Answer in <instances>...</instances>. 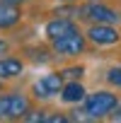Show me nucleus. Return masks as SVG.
<instances>
[{"mask_svg":"<svg viewBox=\"0 0 121 123\" xmlns=\"http://www.w3.org/2000/svg\"><path fill=\"white\" fill-rule=\"evenodd\" d=\"M85 36L92 43V48L99 51L121 46V27L116 24H85Z\"/></svg>","mask_w":121,"mask_h":123,"instance_id":"nucleus-7","label":"nucleus"},{"mask_svg":"<svg viewBox=\"0 0 121 123\" xmlns=\"http://www.w3.org/2000/svg\"><path fill=\"white\" fill-rule=\"evenodd\" d=\"M27 19H29V10L0 0V34H15V31H20L27 24Z\"/></svg>","mask_w":121,"mask_h":123,"instance_id":"nucleus-9","label":"nucleus"},{"mask_svg":"<svg viewBox=\"0 0 121 123\" xmlns=\"http://www.w3.org/2000/svg\"><path fill=\"white\" fill-rule=\"evenodd\" d=\"M12 51H17V39L10 34H0V55L12 53Z\"/></svg>","mask_w":121,"mask_h":123,"instance_id":"nucleus-14","label":"nucleus"},{"mask_svg":"<svg viewBox=\"0 0 121 123\" xmlns=\"http://www.w3.org/2000/svg\"><path fill=\"white\" fill-rule=\"evenodd\" d=\"M63 85H66V77L60 75L58 68H53V70L39 75V77H36L27 89H29V94H32L39 104H51L53 99L60 97V89H63Z\"/></svg>","mask_w":121,"mask_h":123,"instance_id":"nucleus-5","label":"nucleus"},{"mask_svg":"<svg viewBox=\"0 0 121 123\" xmlns=\"http://www.w3.org/2000/svg\"><path fill=\"white\" fill-rule=\"evenodd\" d=\"M48 43H51L53 53L58 55V65L60 63H70V60H80L82 55H87L92 51V43L87 41L85 29L75 31V34H68V36H60V39H53Z\"/></svg>","mask_w":121,"mask_h":123,"instance_id":"nucleus-4","label":"nucleus"},{"mask_svg":"<svg viewBox=\"0 0 121 123\" xmlns=\"http://www.w3.org/2000/svg\"><path fill=\"white\" fill-rule=\"evenodd\" d=\"M5 3H10V5H17V7H24V10H29V15L39 7V3L41 0H5Z\"/></svg>","mask_w":121,"mask_h":123,"instance_id":"nucleus-15","label":"nucleus"},{"mask_svg":"<svg viewBox=\"0 0 121 123\" xmlns=\"http://www.w3.org/2000/svg\"><path fill=\"white\" fill-rule=\"evenodd\" d=\"M51 3H73V5H78V3H85V0H51Z\"/></svg>","mask_w":121,"mask_h":123,"instance_id":"nucleus-17","label":"nucleus"},{"mask_svg":"<svg viewBox=\"0 0 121 123\" xmlns=\"http://www.w3.org/2000/svg\"><path fill=\"white\" fill-rule=\"evenodd\" d=\"M102 82L111 89H119L121 92V65H109L102 75Z\"/></svg>","mask_w":121,"mask_h":123,"instance_id":"nucleus-13","label":"nucleus"},{"mask_svg":"<svg viewBox=\"0 0 121 123\" xmlns=\"http://www.w3.org/2000/svg\"><path fill=\"white\" fill-rule=\"evenodd\" d=\"M109 121H121V104L116 106V111L111 113V118H109Z\"/></svg>","mask_w":121,"mask_h":123,"instance_id":"nucleus-16","label":"nucleus"},{"mask_svg":"<svg viewBox=\"0 0 121 123\" xmlns=\"http://www.w3.org/2000/svg\"><path fill=\"white\" fill-rule=\"evenodd\" d=\"M85 97H87V87H85V82L82 80H66V85H63V89H60V104L63 106H80L82 101H85Z\"/></svg>","mask_w":121,"mask_h":123,"instance_id":"nucleus-11","label":"nucleus"},{"mask_svg":"<svg viewBox=\"0 0 121 123\" xmlns=\"http://www.w3.org/2000/svg\"><path fill=\"white\" fill-rule=\"evenodd\" d=\"M34 106L36 99L29 94V89L10 85L5 92H0V121H24Z\"/></svg>","mask_w":121,"mask_h":123,"instance_id":"nucleus-2","label":"nucleus"},{"mask_svg":"<svg viewBox=\"0 0 121 123\" xmlns=\"http://www.w3.org/2000/svg\"><path fill=\"white\" fill-rule=\"evenodd\" d=\"M85 27L75 19V17H60V15H46L44 19V27H41V34L46 41H53V39H60V36H68V34H75V31H82Z\"/></svg>","mask_w":121,"mask_h":123,"instance_id":"nucleus-8","label":"nucleus"},{"mask_svg":"<svg viewBox=\"0 0 121 123\" xmlns=\"http://www.w3.org/2000/svg\"><path fill=\"white\" fill-rule=\"evenodd\" d=\"M75 19L85 24H116L121 27V10L111 3V0H85L78 3Z\"/></svg>","mask_w":121,"mask_h":123,"instance_id":"nucleus-3","label":"nucleus"},{"mask_svg":"<svg viewBox=\"0 0 121 123\" xmlns=\"http://www.w3.org/2000/svg\"><path fill=\"white\" fill-rule=\"evenodd\" d=\"M119 104H121L119 89L99 87V89L87 92V97H85V101L80 104V109H82V113L87 116V121H109Z\"/></svg>","mask_w":121,"mask_h":123,"instance_id":"nucleus-1","label":"nucleus"},{"mask_svg":"<svg viewBox=\"0 0 121 123\" xmlns=\"http://www.w3.org/2000/svg\"><path fill=\"white\" fill-rule=\"evenodd\" d=\"M27 65H29V63H27L17 51L0 55V80H5L7 85L20 82V80L24 77V73H27Z\"/></svg>","mask_w":121,"mask_h":123,"instance_id":"nucleus-10","label":"nucleus"},{"mask_svg":"<svg viewBox=\"0 0 121 123\" xmlns=\"http://www.w3.org/2000/svg\"><path fill=\"white\" fill-rule=\"evenodd\" d=\"M58 70H60V75H63L66 80H85V73H87V68L80 63V60L60 63V65H58Z\"/></svg>","mask_w":121,"mask_h":123,"instance_id":"nucleus-12","label":"nucleus"},{"mask_svg":"<svg viewBox=\"0 0 121 123\" xmlns=\"http://www.w3.org/2000/svg\"><path fill=\"white\" fill-rule=\"evenodd\" d=\"M111 3H114V0H111Z\"/></svg>","mask_w":121,"mask_h":123,"instance_id":"nucleus-18","label":"nucleus"},{"mask_svg":"<svg viewBox=\"0 0 121 123\" xmlns=\"http://www.w3.org/2000/svg\"><path fill=\"white\" fill-rule=\"evenodd\" d=\"M17 53L27 60L29 65H34V68H46V65H56L58 63V55L53 53V48H51V43L44 39H24V41H20V46H17Z\"/></svg>","mask_w":121,"mask_h":123,"instance_id":"nucleus-6","label":"nucleus"}]
</instances>
